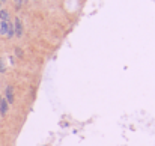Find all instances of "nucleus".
Segmentation results:
<instances>
[{
	"instance_id": "nucleus-3",
	"label": "nucleus",
	"mask_w": 155,
	"mask_h": 146,
	"mask_svg": "<svg viewBox=\"0 0 155 146\" xmlns=\"http://www.w3.org/2000/svg\"><path fill=\"white\" fill-rule=\"evenodd\" d=\"M6 101H8V104L14 102V89H12V86L6 88Z\"/></svg>"
},
{
	"instance_id": "nucleus-2",
	"label": "nucleus",
	"mask_w": 155,
	"mask_h": 146,
	"mask_svg": "<svg viewBox=\"0 0 155 146\" xmlns=\"http://www.w3.org/2000/svg\"><path fill=\"white\" fill-rule=\"evenodd\" d=\"M12 26H14V24H12L11 21H2V23H0V33H2L3 36H6V38H8L9 29H11Z\"/></svg>"
},
{
	"instance_id": "nucleus-8",
	"label": "nucleus",
	"mask_w": 155,
	"mask_h": 146,
	"mask_svg": "<svg viewBox=\"0 0 155 146\" xmlns=\"http://www.w3.org/2000/svg\"><path fill=\"white\" fill-rule=\"evenodd\" d=\"M17 54H18V56H23V51L20 48H17Z\"/></svg>"
},
{
	"instance_id": "nucleus-9",
	"label": "nucleus",
	"mask_w": 155,
	"mask_h": 146,
	"mask_svg": "<svg viewBox=\"0 0 155 146\" xmlns=\"http://www.w3.org/2000/svg\"><path fill=\"white\" fill-rule=\"evenodd\" d=\"M2 99H3V98H2V95H0V104H2Z\"/></svg>"
},
{
	"instance_id": "nucleus-10",
	"label": "nucleus",
	"mask_w": 155,
	"mask_h": 146,
	"mask_svg": "<svg viewBox=\"0 0 155 146\" xmlns=\"http://www.w3.org/2000/svg\"><path fill=\"white\" fill-rule=\"evenodd\" d=\"M0 2H5V0H0Z\"/></svg>"
},
{
	"instance_id": "nucleus-1",
	"label": "nucleus",
	"mask_w": 155,
	"mask_h": 146,
	"mask_svg": "<svg viewBox=\"0 0 155 146\" xmlns=\"http://www.w3.org/2000/svg\"><path fill=\"white\" fill-rule=\"evenodd\" d=\"M14 33H15L17 38L23 36V23H21L20 18H15V21H14Z\"/></svg>"
},
{
	"instance_id": "nucleus-5",
	"label": "nucleus",
	"mask_w": 155,
	"mask_h": 146,
	"mask_svg": "<svg viewBox=\"0 0 155 146\" xmlns=\"http://www.w3.org/2000/svg\"><path fill=\"white\" fill-rule=\"evenodd\" d=\"M0 20L2 21H9V12L6 9H0Z\"/></svg>"
},
{
	"instance_id": "nucleus-7",
	"label": "nucleus",
	"mask_w": 155,
	"mask_h": 146,
	"mask_svg": "<svg viewBox=\"0 0 155 146\" xmlns=\"http://www.w3.org/2000/svg\"><path fill=\"white\" fill-rule=\"evenodd\" d=\"M14 2H15V5H17V6L20 8V6L23 5V2H24V0H14Z\"/></svg>"
},
{
	"instance_id": "nucleus-4",
	"label": "nucleus",
	"mask_w": 155,
	"mask_h": 146,
	"mask_svg": "<svg viewBox=\"0 0 155 146\" xmlns=\"http://www.w3.org/2000/svg\"><path fill=\"white\" fill-rule=\"evenodd\" d=\"M8 108H9L8 101H6V99H2V104H0V114H2V116H5V114L8 113Z\"/></svg>"
},
{
	"instance_id": "nucleus-6",
	"label": "nucleus",
	"mask_w": 155,
	"mask_h": 146,
	"mask_svg": "<svg viewBox=\"0 0 155 146\" xmlns=\"http://www.w3.org/2000/svg\"><path fill=\"white\" fill-rule=\"evenodd\" d=\"M0 72H5V63L2 59H0Z\"/></svg>"
}]
</instances>
